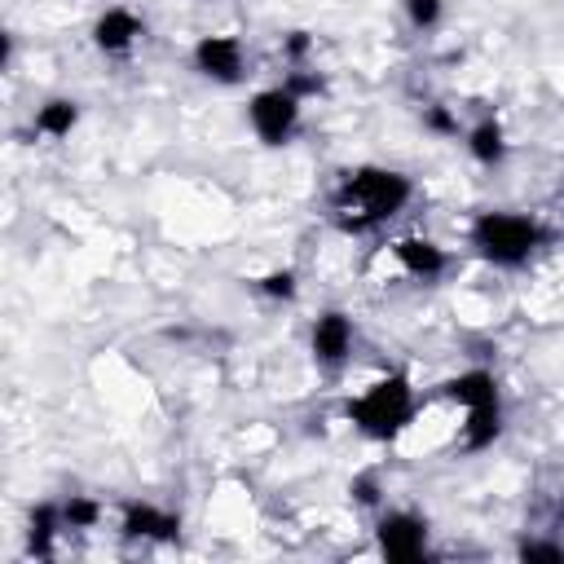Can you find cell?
Masks as SVG:
<instances>
[{"label":"cell","mask_w":564,"mask_h":564,"mask_svg":"<svg viewBox=\"0 0 564 564\" xmlns=\"http://www.w3.org/2000/svg\"><path fill=\"white\" fill-rule=\"evenodd\" d=\"M410 194H414L410 176H401L392 167H357L335 189V220L344 234H366V229L392 220L410 203Z\"/></svg>","instance_id":"cell-1"},{"label":"cell","mask_w":564,"mask_h":564,"mask_svg":"<svg viewBox=\"0 0 564 564\" xmlns=\"http://www.w3.org/2000/svg\"><path fill=\"white\" fill-rule=\"evenodd\" d=\"M542 225L533 220V216H520V212H485V216H476V225H471V247L489 260V264H498V269H516V264H524L538 247H542Z\"/></svg>","instance_id":"cell-2"},{"label":"cell","mask_w":564,"mask_h":564,"mask_svg":"<svg viewBox=\"0 0 564 564\" xmlns=\"http://www.w3.org/2000/svg\"><path fill=\"white\" fill-rule=\"evenodd\" d=\"M348 419L375 436V441H392L410 419H414V388L405 375H388L379 383H370L357 401H348Z\"/></svg>","instance_id":"cell-3"},{"label":"cell","mask_w":564,"mask_h":564,"mask_svg":"<svg viewBox=\"0 0 564 564\" xmlns=\"http://www.w3.org/2000/svg\"><path fill=\"white\" fill-rule=\"evenodd\" d=\"M247 115H251V128L264 145H282L300 123V97L291 88H264L251 97Z\"/></svg>","instance_id":"cell-4"},{"label":"cell","mask_w":564,"mask_h":564,"mask_svg":"<svg viewBox=\"0 0 564 564\" xmlns=\"http://www.w3.org/2000/svg\"><path fill=\"white\" fill-rule=\"evenodd\" d=\"M379 551L397 564H414L427 551V524L410 511H388L379 520Z\"/></svg>","instance_id":"cell-5"},{"label":"cell","mask_w":564,"mask_h":564,"mask_svg":"<svg viewBox=\"0 0 564 564\" xmlns=\"http://www.w3.org/2000/svg\"><path fill=\"white\" fill-rule=\"evenodd\" d=\"M194 66L216 84H238L242 79V44L234 35H203L194 44Z\"/></svg>","instance_id":"cell-6"},{"label":"cell","mask_w":564,"mask_h":564,"mask_svg":"<svg viewBox=\"0 0 564 564\" xmlns=\"http://www.w3.org/2000/svg\"><path fill=\"white\" fill-rule=\"evenodd\" d=\"M348 348H352V322H348L339 308L322 313V317L313 322V357H317L322 366H339V361L348 357Z\"/></svg>","instance_id":"cell-7"},{"label":"cell","mask_w":564,"mask_h":564,"mask_svg":"<svg viewBox=\"0 0 564 564\" xmlns=\"http://www.w3.org/2000/svg\"><path fill=\"white\" fill-rule=\"evenodd\" d=\"M123 533L128 538H150V542H176L181 520L172 511H159L150 502H128L123 507Z\"/></svg>","instance_id":"cell-8"},{"label":"cell","mask_w":564,"mask_h":564,"mask_svg":"<svg viewBox=\"0 0 564 564\" xmlns=\"http://www.w3.org/2000/svg\"><path fill=\"white\" fill-rule=\"evenodd\" d=\"M137 35H141V22H137V13H128V9H106V13L93 22V44H97L101 53H128Z\"/></svg>","instance_id":"cell-9"},{"label":"cell","mask_w":564,"mask_h":564,"mask_svg":"<svg viewBox=\"0 0 564 564\" xmlns=\"http://www.w3.org/2000/svg\"><path fill=\"white\" fill-rule=\"evenodd\" d=\"M392 256L401 260V269L405 273H414V278H436L441 269H445V251L432 242V238H397V247H392Z\"/></svg>","instance_id":"cell-10"},{"label":"cell","mask_w":564,"mask_h":564,"mask_svg":"<svg viewBox=\"0 0 564 564\" xmlns=\"http://www.w3.org/2000/svg\"><path fill=\"white\" fill-rule=\"evenodd\" d=\"M445 397L467 405V410L471 405H489V401H498V379L489 370H463V375H454L445 383Z\"/></svg>","instance_id":"cell-11"},{"label":"cell","mask_w":564,"mask_h":564,"mask_svg":"<svg viewBox=\"0 0 564 564\" xmlns=\"http://www.w3.org/2000/svg\"><path fill=\"white\" fill-rule=\"evenodd\" d=\"M498 432H502V410H498V401L467 410V423H463V445H467V449H489V445L498 441Z\"/></svg>","instance_id":"cell-12"},{"label":"cell","mask_w":564,"mask_h":564,"mask_svg":"<svg viewBox=\"0 0 564 564\" xmlns=\"http://www.w3.org/2000/svg\"><path fill=\"white\" fill-rule=\"evenodd\" d=\"M75 123H79V106L66 97H53L35 110V132H44V137H66Z\"/></svg>","instance_id":"cell-13"},{"label":"cell","mask_w":564,"mask_h":564,"mask_svg":"<svg viewBox=\"0 0 564 564\" xmlns=\"http://www.w3.org/2000/svg\"><path fill=\"white\" fill-rule=\"evenodd\" d=\"M467 150H471V159H476V163H485V167H494V163H502V154H507V141H502V128H498L494 119H485V123H476V128L467 132Z\"/></svg>","instance_id":"cell-14"},{"label":"cell","mask_w":564,"mask_h":564,"mask_svg":"<svg viewBox=\"0 0 564 564\" xmlns=\"http://www.w3.org/2000/svg\"><path fill=\"white\" fill-rule=\"evenodd\" d=\"M57 524H66V520H62V507H53V502H40V507L31 511L26 546H31L35 555H48V551H53V533H57Z\"/></svg>","instance_id":"cell-15"},{"label":"cell","mask_w":564,"mask_h":564,"mask_svg":"<svg viewBox=\"0 0 564 564\" xmlns=\"http://www.w3.org/2000/svg\"><path fill=\"white\" fill-rule=\"evenodd\" d=\"M97 516H101V507H97L93 498H84V494H70V498L62 502V520H66V529H93Z\"/></svg>","instance_id":"cell-16"},{"label":"cell","mask_w":564,"mask_h":564,"mask_svg":"<svg viewBox=\"0 0 564 564\" xmlns=\"http://www.w3.org/2000/svg\"><path fill=\"white\" fill-rule=\"evenodd\" d=\"M260 291L264 295H273V300H295V269H273V273H264L260 278Z\"/></svg>","instance_id":"cell-17"},{"label":"cell","mask_w":564,"mask_h":564,"mask_svg":"<svg viewBox=\"0 0 564 564\" xmlns=\"http://www.w3.org/2000/svg\"><path fill=\"white\" fill-rule=\"evenodd\" d=\"M520 560H529V564H564V546L560 542H524Z\"/></svg>","instance_id":"cell-18"},{"label":"cell","mask_w":564,"mask_h":564,"mask_svg":"<svg viewBox=\"0 0 564 564\" xmlns=\"http://www.w3.org/2000/svg\"><path fill=\"white\" fill-rule=\"evenodd\" d=\"M405 13L414 26H432L441 18V0H405Z\"/></svg>","instance_id":"cell-19"},{"label":"cell","mask_w":564,"mask_h":564,"mask_svg":"<svg viewBox=\"0 0 564 564\" xmlns=\"http://www.w3.org/2000/svg\"><path fill=\"white\" fill-rule=\"evenodd\" d=\"M423 123H427L432 132H441V137H454V132H458V119H454V115H449L445 106H427Z\"/></svg>","instance_id":"cell-20"},{"label":"cell","mask_w":564,"mask_h":564,"mask_svg":"<svg viewBox=\"0 0 564 564\" xmlns=\"http://www.w3.org/2000/svg\"><path fill=\"white\" fill-rule=\"evenodd\" d=\"M352 498L366 502V507L379 502V485H375V476H357V480H352Z\"/></svg>","instance_id":"cell-21"},{"label":"cell","mask_w":564,"mask_h":564,"mask_svg":"<svg viewBox=\"0 0 564 564\" xmlns=\"http://www.w3.org/2000/svg\"><path fill=\"white\" fill-rule=\"evenodd\" d=\"M282 48H286V57H295V62H300V57H304V53L313 48V40H308V31H291Z\"/></svg>","instance_id":"cell-22"},{"label":"cell","mask_w":564,"mask_h":564,"mask_svg":"<svg viewBox=\"0 0 564 564\" xmlns=\"http://www.w3.org/2000/svg\"><path fill=\"white\" fill-rule=\"evenodd\" d=\"M286 88H291L295 97H304V93H317V88H322V79H317V75H295Z\"/></svg>","instance_id":"cell-23"}]
</instances>
